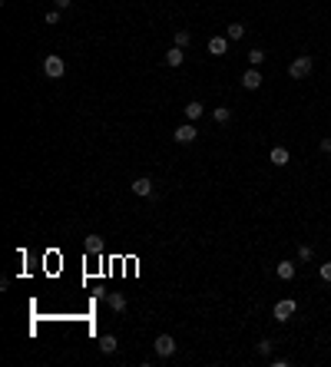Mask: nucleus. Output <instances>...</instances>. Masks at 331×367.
Listing matches in <instances>:
<instances>
[{"mask_svg":"<svg viewBox=\"0 0 331 367\" xmlns=\"http://www.w3.org/2000/svg\"><path fill=\"white\" fill-rule=\"evenodd\" d=\"M298 311V301L295 298H282V301H275V308H272V318H275L278 324H285V321H291V314Z\"/></svg>","mask_w":331,"mask_h":367,"instance_id":"nucleus-1","label":"nucleus"},{"mask_svg":"<svg viewBox=\"0 0 331 367\" xmlns=\"http://www.w3.org/2000/svg\"><path fill=\"white\" fill-rule=\"evenodd\" d=\"M43 73H46V79H60L66 73V63H63V56H56V53H46V60H43Z\"/></svg>","mask_w":331,"mask_h":367,"instance_id":"nucleus-2","label":"nucleus"},{"mask_svg":"<svg viewBox=\"0 0 331 367\" xmlns=\"http://www.w3.org/2000/svg\"><path fill=\"white\" fill-rule=\"evenodd\" d=\"M311 67H315L311 56H298V60H291V67H288V76H291V79H305V76H311Z\"/></svg>","mask_w":331,"mask_h":367,"instance_id":"nucleus-3","label":"nucleus"},{"mask_svg":"<svg viewBox=\"0 0 331 367\" xmlns=\"http://www.w3.org/2000/svg\"><path fill=\"white\" fill-rule=\"evenodd\" d=\"M153 351L159 357H172L176 354V337H172V334H159V337L153 341Z\"/></svg>","mask_w":331,"mask_h":367,"instance_id":"nucleus-4","label":"nucleus"},{"mask_svg":"<svg viewBox=\"0 0 331 367\" xmlns=\"http://www.w3.org/2000/svg\"><path fill=\"white\" fill-rule=\"evenodd\" d=\"M172 139L176 143H196L199 139V129H196V122H182V126H176V133H172Z\"/></svg>","mask_w":331,"mask_h":367,"instance_id":"nucleus-5","label":"nucleus"},{"mask_svg":"<svg viewBox=\"0 0 331 367\" xmlns=\"http://www.w3.org/2000/svg\"><path fill=\"white\" fill-rule=\"evenodd\" d=\"M132 192H136V195H143V199H153V195H156L153 179H149V176H139L136 182H132Z\"/></svg>","mask_w":331,"mask_h":367,"instance_id":"nucleus-6","label":"nucleus"},{"mask_svg":"<svg viewBox=\"0 0 331 367\" xmlns=\"http://www.w3.org/2000/svg\"><path fill=\"white\" fill-rule=\"evenodd\" d=\"M242 86L245 89H258V86H262V73H258V67H248L242 73Z\"/></svg>","mask_w":331,"mask_h":367,"instance_id":"nucleus-7","label":"nucleus"},{"mask_svg":"<svg viewBox=\"0 0 331 367\" xmlns=\"http://www.w3.org/2000/svg\"><path fill=\"white\" fill-rule=\"evenodd\" d=\"M229 43H232L229 37H212V40H209V53L212 56H225V53H229Z\"/></svg>","mask_w":331,"mask_h":367,"instance_id":"nucleus-8","label":"nucleus"},{"mask_svg":"<svg viewBox=\"0 0 331 367\" xmlns=\"http://www.w3.org/2000/svg\"><path fill=\"white\" fill-rule=\"evenodd\" d=\"M268 159H272V166H288V162H291V152H288L285 146H275V149L268 152Z\"/></svg>","mask_w":331,"mask_h":367,"instance_id":"nucleus-9","label":"nucleus"},{"mask_svg":"<svg viewBox=\"0 0 331 367\" xmlns=\"http://www.w3.org/2000/svg\"><path fill=\"white\" fill-rule=\"evenodd\" d=\"M182 63H186V50H182V46L166 50V67H182Z\"/></svg>","mask_w":331,"mask_h":367,"instance_id":"nucleus-10","label":"nucleus"},{"mask_svg":"<svg viewBox=\"0 0 331 367\" xmlns=\"http://www.w3.org/2000/svg\"><path fill=\"white\" fill-rule=\"evenodd\" d=\"M295 271H298L295 261H278V265H275V275L282 281H291V278H295Z\"/></svg>","mask_w":331,"mask_h":367,"instance_id":"nucleus-11","label":"nucleus"},{"mask_svg":"<svg viewBox=\"0 0 331 367\" xmlns=\"http://www.w3.org/2000/svg\"><path fill=\"white\" fill-rule=\"evenodd\" d=\"M106 304H110L116 314L126 311V294H120V291H110V294H106Z\"/></svg>","mask_w":331,"mask_h":367,"instance_id":"nucleus-12","label":"nucleus"},{"mask_svg":"<svg viewBox=\"0 0 331 367\" xmlns=\"http://www.w3.org/2000/svg\"><path fill=\"white\" fill-rule=\"evenodd\" d=\"M202 112H206V106L199 100H192V103H186V119L189 122H196V119H202Z\"/></svg>","mask_w":331,"mask_h":367,"instance_id":"nucleus-13","label":"nucleus"},{"mask_svg":"<svg viewBox=\"0 0 331 367\" xmlns=\"http://www.w3.org/2000/svg\"><path fill=\"white\" fill-rule=\"evenodd\" d=\"M83 248H86V255H99V252H103V238H99V235H86Z\"/></svg>","mask_w":331,"mask_h":367,"instance_id":"nucleus-14","label":"nucleus"},{"mask_svg":"<svg viewBox=\"0 0 331 367\" xmlns=\"http://www.w3.org/2000/svg\"><path fill=\"white\" fill-rule=\"evenodd\" d=\"M116 347H120V341H116L113 334H103V337H99V351H103V354H116Z\"/></svg>","mask_w":331,"mask_h":367,"instance_id":"nucleus-15","label":"nucleus"},{"mask_svg":"<svg viewBox=\"0 0 331 367\" xmlns=\"http://www.w3.org/2000/svg\"><path fill=\"white\" fill-rule=\"evenodd\" d=\"M212 119L219 122V126L232 122V106H215V110H212Z\"/></svg>","mask_w":331,"mask_h":367,"instance_id":"nucleus-16","label":"nucleus"},{"mask_svg":"<svg viewBox=\"0 0 331 367\" xmlns=\"http://www.w3.org/2000/svg\"><path fill=\"white\" fill-rule=\"evenodd\" d=\"M225 37L235 43V40H242V37H245V27H242V23H232V27H225Z\"/></svg>","mask_w":331,"mask_h":367,"instance_id":"nucleus-17","label":"nucleus"},{"mask_svg":"<svg viewBox=\"0 0 331 367\" xmlns=\"http://www.w3.org/2000/svg\"><path fill=\"white\" fill-rule=\"evenodd\" d=\"M172 40H176L172 46H182V50H186V46L192 43V34H189V30H176V37H172Z\"/></svg>","mask_w":331,"mask_h":367,"instance_id":"nucleus-18","label":"nucleus"},{"mask_svg":"<svg viewBox=\"0 0 331 367\" xmlns=\"http://www.w3.org/2000/svg\"><path fill=\"white\" fill-rule=\"evenodd\" d=\"M315 258V245H298V261H311Z\"/></svg>","mask_w":331,"mask_h":367,"instance_id":"nucleus-19","label":"nucleus"},{"mask_svg":"<svg viewBox=\"0 0 331 367\" xmlns=\"http://www.w3.org/2000/svg\"><path fill=\"white\" fill-rule=\"evenodd\" d=\"M265 63V53L262 50H258V46H255V50H248V67H262Z\"/></svg>","mask_w":331,"mask_h":367,"instance_id":"nucleus-20","label":"nucleus"},{"mask_svg":"<svg viewBox=\"0 0 331 367\" xmlns=\"http://www.w3.org/2000/svg\"><path fill=\"white\" fill-rule=\"evenodd\" d=\"M272 347H275V341H268V337H265V341H258V354L268 357V354H272Z\"/></svg>","mask_w":331,"mask_h":367,"instance_id":"nucleus-21","label":"nucleus"},{"mask_svg":"<svg viewBox=\"0 0 331 367\" xmlns=\"http://www.w3.org/2000/svg\"><path fill=\"white\" fill-rule=\"evenodd\" d=\"M318 275H321V281H328V285H331V261H325V265L318 268Z\"/></svg>","mask_w":331,"mask_h":367,"instance_id":"nucleus-22","label":"nucleus"},{"mask_svg":"<svg viewBox=\"0 0 331 367\" xmlns=\"http://www.w3.org/2000/svg\"><path fill=\"white\" fill-rule=\"evenodd\" d=\"M46 23L56 27V23H60V10H46Z\"/></svg>","mask_w":331,"mask_h":367,"instance_id":"nucleus-23","label":"nucleus"},{"mask_svg":"<svg viewBox=\"0 0 331 367\" xmlns=\"http://www.w3.org/2000/svg\"><path fill=\"white\" fill-rule=\"evenodd\" d=\"M318 149L325 152V156H331V136H328V139H321V146H318Z\"/></svg>","mask_w":331,"mask_h":367,"instance_id":"nucleus-24","label":"nucleus"},{"mask_svg":"<svg viewBox=\"0 0 331 367\" xmlns=\"http://www.w3.org/2000/svg\"><path fill=\"white\" fill-rule=\"evenodd\" d=\"M73 7V0H56V10H70Z\"/></svg>","mask_w":331,"mask_h":367,"instance_id":"nucleus-25","label":"nucleus"}]
</instances>
